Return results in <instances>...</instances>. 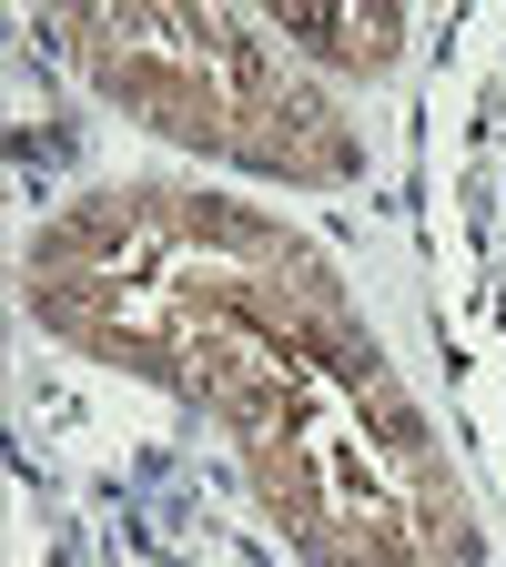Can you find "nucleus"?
Masks as SVG:
<instances>
[{"instance_id": "f257e3e1", "label": "nucleus", "mask_w": 506, "mask_h": 567, "mask_svg": "<svg viewBox=\"0 0 506 567\" xmlns=\"http://www.w3.org/2000/svg\"><path fill=\"white\" fill-rule=\"evenodd\" d=\"M21 284L51 334L213 405L224 425L283 375H304L314 354L365 344V315L304 234L173 183L71 203L31 244Z\"/></svg>"}, {"instance_id": "f03ea898", "label": "nucleus", "mask_w": 506, "mask_h": 567, "mask_svg": "<svg viewBox=\"0 0 506 567\" xmlns=\"http://www.w3.org/2000/svg\"><path fill=\"white\" fill-rule=\"evenodd\" d=\"M234 446L254 466L264 517L314 567H466L476 527L466 496L415 425V395L385 375L375 334L314 354L264 405L234 415Z\"/></svg>"}, {"instance_id": "7ed1b4c3", "label": "nucleus", "mask_w": 506, "mask_h": 567, "mask_svg": "<svg viewBox=\"0 0 506 567\" xmlns=\"http://www.w3.org/2000/svg\"><path fill=\"white\" fill-rule=\"evenodd\" d=\"M61 41L132 122L193 142V153L295 173V183H344L354 173V122L314 92V71L283 61L273 21H234V11H71Z\"/></svg>"}, {"instance_id": "20e7f679", "label": "nucleus", "mask_w": 506, "mask_h": 567, "mask_svg": "<svg viewBox=\"0 0 506 567\" xmlns=\"http://www.w3.org/2000/svg\"><path fill=\"white\" fill-rule=\"evenodd\" d=\"M264 21L283 31V51H295V61L334 71V82H365V71H385V61H395V41H405V21L385 11V0H365V11H324V0H295V11H264Z\"/></svg>"}]
</instances>
